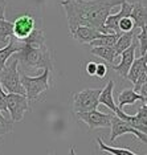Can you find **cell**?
Here are the masks:
<instances>
[{
  "mask_svg": "<svg viewBox=\"0 0 147 155\" xmlns=\"http://www.w3.org/2000/svg\"><path fill=\"white\" fill-rule=\"evenodd\" d=\"M147 98L145 96H141L139 93L134 91V89H125L121 91V94L118 96V109L123 110L125 106L127 105H134L136 101H142L143 104H146Z\"/></svg>",
  "mask_w": 147,
  "mask_h": 155,
  "instance_id": "cell-17",
  "label": "cell"
},
{
  "mask_svg": "<svg viewBox=\"0 0 147 155\" xmlns=\"http://www.w3.org/2000/svg\"><path fill=\"white\" fill-rule=\"evenodd\" d=\"M51 69L45 68L44 72L40 76H28L25 73L20 72V82L24 87L25 91V97L28 98V101H33L37 100L44 91H47L51 86Z\"/></svg>",
  "mask_w": 147,
  "mask_h": 155,
  "instance_id": "cell-3",
  "label": "cell"
},
{
  "mask_svg": "<svg viewBox=\"0 0 147 155\" xmlns=\"http://www.w3.org/2000/svg\"><path fill=\"white\" fill-rule=\"evenodd\" d=\"M143 72H147V58H146V56H141L139 58H134V61H132L130 69H129V73H127V77H126V78L130 80L132 84H135L136 78H138Z\"/></svg>",
  "mask_w": 147,
  "mask_h": 155,
  "instance_id": "cell-18",
  "label": "cell"
},
{
  "mask_svg": "<svg viewBox=\"0 0 147 155\" xmlns=\"http://www.w3.org/2000/svg\"><path fill=\"white\" fill-rule=\"evenodd\" d=\"M136 47H138V43L132 41V44L127 49H125L123 52L121 53V62L118 65H113V69L118 74H121V77L126 78L127 77V73H129V69L132 64L135 58V51H136Z\"/></svg>",
  "mask_w": 147,
  "mask_h": 155,
  "instance_id": "cell-11",
  "label": "cell"
},
{
  "mask_svg": "<svg viewBox=\"0 0 147 155\" xmlns=\"http://www.w3.org/2000/svg\"><path fill=\"white\" fill-rule=\"evenodd\" d=\"M96 69H97V62H87L86 64V73L89 76H96Z\"/></svg>",
  "mask_w": 147,
  "mask_h": 155,
  "instance_id": "cell-29",
  "label": "cell"
},
{
  "mask_svg": "<svg viewBox=\"0 0 147 155\" xmlns=\"http://www.w3.org/2000/svg\"><path fill=\"white\" fill-rule=\"evenodd\" d=\"M135 29L134 28V23L130 17H122V19L118 21V32L119 33H126L130 32V31Z\"/></svg>",
  "mask_w": 147,
  "mask_h": 155,
  "instance_id": "cell-26",
  "label": "cell"
},
{
  "mask_svg": "<svg viewBox=\"0 0 147 155\" xmlns=\"http://www.w3.org/2000/svg\"><path fill=\"white\" fill-rule=\"evenodd\" d=\"M70 35H72V37L74 38L76 41H78V43L89 44L90 41L96 40V38H100L103 33H101L100 31L96 29V28L81 25V27H77Z\"/></svg>",
  "mask_w": 147,
  "mask_h": 155,
  "instance_id": "cell-13",
  "label": "cell"
},
{
  "mask_svg": "<svg viewBox=\"0 0 147 155\" xmlns=\"http://www.w3.org/2000/svg\"><path fill=\"white\" fill-rule=\"evenodd\" d=\"M134 36H135V29L130 31V32L122 33L121 36L118 37V40L115 41V44L113 45V48H114V51H115V54H117V57L122 53V52L125 51V49H127V48L132 44V41H134Z\"/></svg>",
  "mask_w": 147,
  "mask_h": 155,
  "instance_id": "cell-19",
  "label": "cell"
},
{
  "mask_svg": "<svg viewBox=\"0 0 147 155\" xmlns=\"http://www.w3.org/2000/svg\"><path fill=\"white\" fill-rule=\"evenodd\" d=\"M115 115H117L118 118L129 122L134 129L139 130V131H142L145 134L147 133V106H146V104L142 105V107L139 109V111L136 113L135 115H129L127 113H125L123 110H119Z\"/></svg>",
  "mask_w": 147,
  "mask_h": 155,
  "instance_id": "cell-10",
  "label": "cell"
},
{
  "mask_svg": "<svg viewBox=\"0 0 147 155\" xmlns=\"http://www.w3.org/2000/svg\"><path fill=\"white\" fill-rule=\"evenodd\" d=\"M48 155H51V154H48Z\"/></svg>",
  "mask_w": 147,
  "mask_h": 155,
  "instance_id": "cell-32",
  "label": "cell"
},
{
  "mask_svg": "<svg viewBox=\"0 0 147 155\" xmlns=\"http://www.w3.org/2000/svg\"><path fill=\"white\" fill-rule=\"evenodd\" d=\"M69 155H77L76 154V150H74V147H73V146L70 147V153H69Z\"/></svg>",
  "mask_w": 147,
  "mask_h": 155,
  "instance_id": "cell-31",
  "label": "cell"
},
{
  "mask_svg": "<svg viewBox=\"0 0 147 155\" xmlns=\"http://www.w3.org/2000/svg\"><path fill=\"white\" fill-rule=\"evenodd\" d=\"M138 45L141 56H146L147 53V29L146 27L141 28V32L138 33Z\"/></svg>",
  "mask_w": 147,
  "mask_h": 155,
  "instance_id": "cell-24",
  "label": "cell"
},
{
  "mask_svg": "<svg viewBox=\"0 0 147 155\" xmlns=\"http://www.w3.org/2000/svg\"><path fill=\"white\" fill-rule=\"evenodd\" d=\"M12 130H13V122L11 119L5 118L0 111V137L12 133Z\"/></svg>",
  "mask_w": 147,
  "mask_h": 155,
  "instance_id": "cell-25",
  "label": "cell"
},
{
  "mask_svg": "<svg viewBox=\"0 0 147 155\" xmlns=\"http://www.w3.org/2000/svg\"><path fill=\"white\" fill-rule=\"evenodd\" d=\"M107 74V66L105 64H101V62H97V69H96V76L100 77V78H103Z\"/></svg>",
  "mask_w": 147,
  "mask_h": 155,
  "instance_id": "cell-27",
  "label": "cell"
},
{
  "mask_svg": "<svg viewBox=\"0 0 147 155\" xmlns=\"http://www.w3.org/2000/svg\"><path fill=\"white\" fill-rule=\"evenodd\" d=\"M122 33H110V35H102L100 38H96V40L90 41L89 45L90 47H113L115 44V41L118 40V37L121 36Z\"/></svg>",
  "mask_w": 147,
  "mask_h": 155,
  "instance_id": "cell-21",
  "label": "cell"
},
{
  "mask_svg": "<svg viewBox=\"0 0 147 155\" xmlns=\"http://www.w3.org/2000/svg\"><path fill=\"white\" fill-rule=\"evenodd\" d=\"M12 36H13L12 23L7 21L5 19H2L0 20V43L7 44Z\"/></svg>",
  "mask_w": 147,
  "mask_h": 155,
  "instance_id": "cell-23",
  "label": "cell"
},
{
  "mask_svg": "<svg viewBox=\"0 0 147 155\" xmlns=\"http://www.w3.org/2000/svg\"><path fill=\"white\" fill-rule=\"evenodd\" d=\"M102 89H85L80 93L74 94V101H73V109L76 113L89 111L98 107V97L101 94Z\"/></svg>",
  "mask_w": 147,
  "mask_h": 155,
  "instance_id": "cell-5",
  "label": "cell"
},
{
  "mask_svg": "<svg viewBox=\"0 0 147 155\" xmlns=\"http://www.w3.org/2000/svg\"><path fill=\"white\" fill-rule=\"evenodd\" d=\"M21 49L13 53L11 57L16 58L24 69H51L53 61L49 49L45 45L44 31L34 29L25 40H21Z\"/></svg>",
  "mask_w": 147,
  "mask_h": 155,
  "instance_id": "cell-2",
  "label": "cell"
},
{
  "mask_svg": "<svg viewBox=\"0 0 147 155\" xmlns=\"http://www.w3.org/2000/svg\"><path fill=\"white\" fill-rule=\"evenodd\" d=\"M113 89H114V81L110 80L109 82L106 84V86L101 90V94L98 97V104H102L106 107H109L113 114H117L121 109H118V106L115 105L114 98H113Z\"/></svg>",
  "mask_w": 147,
  "mask_h": 155,
  "instance_id": "cell-14",
  "label": "cell"
},
{
  "mask_svg": "<svg viewBox=\"0 0 147 155\" xmlns=\"http://www.w3.org/2000/svg\"><path fill=\"white\" fill-rule=\"evenodd\" d=\"M97 142H98V146H100V150L101 151H105V153H109L111 155H138L135 153H132L130 149H123V147H111V146H107V144L103 143V140L101 138H97ZM146 155V154H145Z\"/></svg>",
  "mask_w": 147,
  "mask_h": 155,
  "instance_id": "cell-22",
  "label": "cell"
},
{
  "mask_svg": "<svg viewBox=\"0 0 147 155\" xmlns=\"http://www.w3.org/2000/svg\"><path fill=\"white\" fill-rule=\"evenodd\" d=\"M5 0H0V20L5 19Z\"/></svg>",
  "mask_w": 147,
  "mask_h": 155,
  "instance_id": "cell-30",
  "label": "cell"
},
{
  "mask_svg": "<svg viewBox=\"0 0 147 155\" xmlns=\"http://www.w3.org/2000/svg\"><path fill=\"white\" fill-rule=\"evenodd\" d=\"M5 102H7V110L11 114V121L12 122L23 121L24 114L29 109L28 98L24 94L8 93L5 96Z\"/></svg>",
  "mask_w": 147,
  "mask_h": 155,
  "instance_id": "cell-6",
  "label": "cell"
},
{
  "mask_svg": "<svg viewBox=\"0 0 147 155\" xmlns=\"http://www.w3.org/2000/svg\"><path fill=\"white\" fill-rule=\"evenodd\" d=\"M131 8H132V3L127 2V0H123V2L121 3V11L118 13L107 16L106 20H105V23H103V27H106L107 29L113 31V32H115V33H119L118 32V21H119L122 17L130 16Z\"/></svg>",
  "mask_w": 147,
  "mask_h": 155,
  "instance_id": "cell-12",
  "label": "cell"
},
{
  "mask_svg": "<svg viewBox=\"0 0 147 155\" xmlns=\"http://www.w3.org/2000/svg\"><path fill=\"white\" fill-rule=\"evenodd\" d=\"M111 115L113 114H105V113L98 111L97 109L89 111H82V113H76V117L80 121L85 122L89 129H105L110 127L111 122Z\"/></svg>",
  "mask_w": 147,
  "mask_h": 155,
  "instance_id": "cell-8",
  "label": "cell"
},
{
  "mask_svg": "<svg viewBox=\"0 0 147 155\" xmlns=\"http://www.w3.org/2000/svg\"><path fill=\"white\" fill-rule=\"evenodd\" d=\"M5 96L7 94L4 93V90H3V87H2V84H0V111H8L7 110Z\"/></svg>",
  "mask_w": 147,
  "mask_h": 155,
  "instance_id": "cell-28",
  "label": "cell"
},
{
  "mask_svg": "<svg viewBox=\"0 0 147 155\" xmlns=\"http://www.w3.org/2000/svg\"><path fill=\"white\" fill-rule=\"evenodd\" d=\"M130 19L134 23V28H141L147 25V11H146V7L142 4L141 2H135L132 3V8L130 12Z\"/></svg>",
  "mask_w": 147,
  "mask_h": 155,
  "instance_id": "cell-15",
  "label": "cell"
},
{
  "mask_svg": "<svg viewBox=\"0 0 147 155\" xmlns=\"http://www.w3.org/2000/svg\"><path fill=\"white\" fill-rule=\"evenodd\" d=\"M90 52H92V54L101 57L102 60L109 62V64H114V60L117 57L113 47H93Z\"/></svg>",
  "mask_w": 147,
  "mask_h": 155,
  "instance_id": "cell-20",
  "label": "cell"
},
{
  "mask_svg": "<svg viewBox=\"0 0 147 155\" xmlns=\"http://www.w3.org/2000/svg\"><path fill=\"white\" fill-rule=\"evenodd\" d=\"M110 129H111V134H110V140L114 142L118 137H122L123 134H132L136 138H139L143 143L147 142V134L139 131V130L134 129L129 122L123 121V119L118 118L115 114L111 115V122H110Z\"/></svg>",
  "mask_w": 147,
  "mask_h": 155,
  "instance_id": "cell-7",
  "label": "cell"
},
{
  "mask_svg": "<svg viewBox=\"0 0 147 155\" xmlns=\"http://www.w3.org/2000/svg\"><path fill=\"white\" fill-rule=\"evenodd\" d=\"M123 0H61L70 33L77 27H92L103 35L115 33L103 27L106 17Z\"/></svg>",
  "mask_w": 147,
  "mask_h": 155,
  "instance_id": "cell-1",
  "label": "cell"
},
{
  "mask_svg": "<svg viewBox=\"0 0 147 155\" xmlns=\"http://www.w3.org/2000/svg\"><path fill=\"white\" fill-rule=\"evenodd\" d=\"M21 40H17L15 37H11V40L7 43V45L4 48L0 49V69L4 68V65L7 64V61H8L9 58H11V56L13 53H16L17 51H20L21 49Z\"/></svg>",
  "mask_w": 147,
  "mask_h": 155,
  "instance_id": "cell-16",
  "label": "cell"
},
{
  "mask_svg": "<svg viewBox=\"0 0 147 155\" xmlns=\"http://www.w3.org/2000/svg\"><path fill=\"white\" fill-rule=\"evenodd\" d=\"M0 84L2 87L5 89L8 93L24 94L25 91L20 82V72H19V62L16 58H12L8 64L4 65V68L0 69Z\"/></svg>",
  "mask_w": 147,
  "mask_h": 155,
  "instance_id": "cell-4",
  "label": "cell"
},
{
  "mask_svg": "<svg viewBox=\"0 0 147 155\" xmlns=\"http://www.w3.org/2000/svg\"><path fill=\"white\" fill-rule=\"evenodd\" d=\"M36 29V23H34L33 16L28 15H20L16 17L15 21L12 23V32L13 37L17 40H25L33 31Z\"/></svg>",
  "mask_w": 147,
  "mask_h": 155,
  "instance_id": "cell-9",
  "label": "cell"
}]
</instances>
